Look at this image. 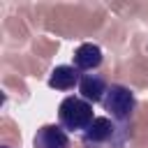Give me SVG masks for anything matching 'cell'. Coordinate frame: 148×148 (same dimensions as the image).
Returning a JSON list of instances; mask_svg holds the SVG:
<instances>
[{
    "label": "cell",
    "instance_id": "8992f818",
    "mask_svg": "<svg viewBox=\"0 0 148 148\" xmlns=\"http://www.w3.org/2000/svg\"><path fill=\"white\" fill-rule=\"evenodd\" d=\"M102 62V51L97 44H81L74 53V67L76 69H92Z\"/></svg>",
    "mask_w": 148,
    "mask_h": 148
},
{
    "label": "cell",
    "instance_id": "3957f363",
    "mask_svg": "<svg viewBox=\"0 0 148 148\" xmlns=\"http://www.w3.org/2000/svg\"><path fill=\"white\" fill-rule=\"evenodd\" d=\"M106 92H109L106 99H104L106 111H111V113L118 116V118H125L127 113H132V109H134V95H132L127 88H123V86H111Z\"/></svg>",
    "mask_w": 148,
    "mask_h": 148
},
{
    "label": "cell",
    "instance_id": "277c9868",
    "mask_svg": "<svg viewBox=\"0 0 148 148\" xmlns=\"http://www.w3.org/2000/svg\"><path fill=\"white\" fill-rule=\"evenodd\" d=\"M35 148H67V134L58 125H44L35 136Z\"/></svg>",
    "mask_w": 148,
    "mask_h": 148
},
{
    "label": "cell",
    "instance_id": "5b68a950",
    "mask_svg": "<svg viewBox=\"0 0 148 148\" xmlns=\"http://www.w3.org/2000/svg\"><path fill=\"white\" fill-rule=\"evenodd\" d=\"M79 83V69L76 67H69V65H60L51 72L49 76V86L56 88V90H69Z\"/></svg>",
    "mask_w": 148,
    "mask_h": 148
},
{
    "label": "cell",
    "instance_id": "7a4b0ae2",
    "mask_svg": "<svg viewBox=\"0 0 148 148\" xmlns=\"http://www.w3.org/2000/svg\"><path fill=\"white\" fill-rule=\"evenodd\" d=\"M83 139H86V143H104V141H109L113 148H123V141L116 139V125L109 118H95L90 123V127L86 130Z\"/></svg>",
    "mask_w": 148,
    "mask_h": 148
},
{
    "label": "cell",
    "instance_id": "6da1fadb",
    "mask_svg": "<svg viewBox=\"0 0 148 148\" xmlns=\"http://www.w3.org/2000/svg\"><path fill=\"white\" fill-rule=\"evenodd\" d=\"M58 116H60V123L67 130H88L90 123L95 120L90 102H86L83 97H74V95L72 97H65L60 102Z\"/></svg>",
    "mask_w": 148,
    "mask_h": 148
},
{
    "label": "cell",
    "instance_id": "52a82bcc",
    "mask_svg": "<svg viewBox=\"0 0 148 148\" xmlns=\"http://www.w3.org/2000/svg\"><path fill=\"white\" fill-rule=\"evenodd\" d=\"M79 90H81V97H83L86 102H97V99H102L104 83H102V79L88 74V76H83V79L79 81Z\"/></svg>",
    "mask_w": 148,
    "mask_h": 148
}]
</instances>
